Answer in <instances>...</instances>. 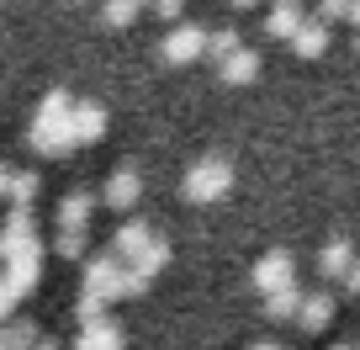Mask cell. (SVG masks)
Listing matches in <instances>:
<instances>
[{
  "instance_id": "9c48e42d",
  "label": "cell",
  "mask_w": 360,
  "mask_h": 350,
  "mask_svg": "<svg viewBox=\"0 0 360 350\" xmlns=\"http://www.w3.org/2000/svg\"><path fill=\"white\" fill-rule=\"evenodd\" d=\"M148 239H154V234H148V223H138V218H133V223H122V228H117V244H112V255L133 265V260L148 249Z\"/></svg>"
},
{
  "instance_id": "cb8c5ba5",
  "label": "cell",
  "mask_w": 360,
  "mask_h": 350,
  "mask_svg": "<svg viewBox=\"0 0 360 350\" xmlns=\"http://www.w3.org/2000/svg\"><path fill=\"white\" fill-rule=\"evenodd\" d=\"M11 181H16V170H11V165H0V196H11Z\"/></svg>"
},
{
  "instance_id": "d4e9b609",
  "label": "cell",
  "mask_w": 360,
  "mask_h": 350,
  "mask_svg": "<svg viewBox=\"0 0 360 350\" xmlns=\"http://www.w3.org/2000/svg\"><path fill=\"white\" fill-rule=\"evenodd\" d=\"M345 287H349V292H360V260H355V271L345 276Z\"/></svg>"
},
{
  "instance_id": "603a6c76",
  "label": "cell",
  "mask_w": 360,
  "mask_h": 350,
  "mask_svg": "<svg viewBox=\"0 0 360 350\" xmlns=\"http://www.w3.org/2000/svg\"><path fill=\"white\" fill-rule=\"evenodd\" d=\"M11 308H16V287H11V282H0V318L11 313Z\"/></svg>"
},
{
  "instance_id": "e0dca14e",
  "label": "cell",
  "mask_w": 360,
  "mask_h": 350,
  "mask_svg": "<svg viewBox=\"0 0 360 350\" xmlns=\"http://www.w3.org/2000/svg\"><path fill=\"white\" fill-rule=\"evenodd\" d=\"M265 313H270V318H292V313H302V292H297V287L270 292V297H265Z\"/></svg>"
},
{
  "instance_id": "484cf974",
  "label": "cell",
  "mask_w": 360,
  "mask_h": 350,
  "mask_svg": "<svg viewBox=\"0 0 360 350\" xmlns=\"http://www.w3.org/2000/svg\"><path fill=\"white\" fill-rule=\"evenodd\" d=\"M349 22H355V27H360V0H355V6H349Z\"/></svg>"
},
{
  "instance_id": "7402d4cb",
  "label": "cell",
  "mask_w": 360,
  "mask_h": 350,
  "mask_svg": "<svg viewBox=\"0 0 360 350\" xmlns=\"http://www.w3.org/2000/svg\"><path fill=\"white\" fill-rule=\"evenodd\" d=\"M148 11H154V16H165V22H180L186 0H148Z\"/></svg>"
},
{
  "instance_id": "ffe728a7",
  "label": "cell",
  "mask_w": 360,
  "mask_h": 350,
  "mask_svg": "<svg viewBox=\"0 0 360 350\" xmlns=\"http://www.w3.org/2000/svg\"><path fill=\"white\" fill-rule=\"evenodd\" d=\"M53 249L64 260H79V255H85V228H64V234L53 239Z\"/></svg>"
},
{
  "instance_id": "7c38bea8",
  "label": "cell",
  "mask_w": 360,
  "mask_h": 350,
  "mask_svg": "<svg viewBox=\"0 0 360 350\" xmlns=\"http://www.w3.org/2000/svg\"><path fill=\"white\" fill-rule=\"evenodd\" d=\"M318 271H323V276H349V271H355V249H349L345 239H334V244L318 255Z\"/></svg>"
},
{
  "instance_id": "5b68a950",
  "label": "cell",
  "mask_w": 360,
  "mask_h": 350,
  "mask_svg": "<svg viewBox=\"0 0 360 350\" xmlns=\"http://www.w3.org/2000/svg\"><path fill=\"white\" fill-rule=\"evenodd\" d=\"M255 287L259 292H281V287H292V255L286 249H270V255H259V265H255Z\"/></svg>"
},
{
  "instance_id": "ac0fdd59",
  "label": "cell",
  "mask_w": 360,
  "mask_h": 350,
  "mask_svg": "<svg viewBox=\"0 0 360 350\" xmlns=\"http://www.w3.org/2000/svg\"><path fill=\"white\" fill-rule=\"evenodd\" d=\"M165 260H169V244H165V239L154 234V239H148V249H143V255L133 260V271H138V276H143V282H148V276H154L159 265H165Z\"/></svg>"
},
{
  "instance_id": "3957f363",
  "label": "cell",
  "mask_w": 360,
  "mask_h": 350,
  "mask_svg": "<svg viewBox=\"0 0 360 350\" xmlns=\"http://www.w3.org/2000/svg\"><path fill=\"white\" fill-rule=\"evenodd\" d=\"M165 58H169V64H196V58H207V27H196V22L169 27V37H165Z\"/></svg>"
},
{
  "instance_id": "f1b7e54d",
  "label": "cell",
  "mask_w": 360,
  "mask_h": 350,
  "mask_svg": "<svg viewBox=\"0 0 360 350\" xmlns=\"http://www.w3.org/2000/svg\"><path fill=\"white\" fill-rule=\"evenodd\" d=\"M255 350H276V345H255Z\"/></svg>"
},
{
  "instance_id": "9a60e30c",
  "label": "cell",
  "mask_w": 360,
  "mask_h": 350,
  "mask_svg": "<svg viewBox=\"0 0 360 350\" xmlns=\"http://www.w3.org/2000/svg\"><path fill=\"white\" fill-rule=\"evenodd\" d=\"M297 318H302V329H323L328 318H334V297H328V292L302 297V313H297Z\"/></svg>"
},
{
  "instance_id": "f546056e",
  "label": "cell",
  "mask_w": 360,
  "mask_h": 350,
  "mask_svg": "<svg viewBox=\"0 0 360 350\" xmlns=\"http://www.w3.org/2000/svg\"><path fill=\"white\" fill-rule=\"evenodd\" d=\"M355 54H360V43H355Z\"/></svg>"
},
{
  "instance_id": "52a82bcc",
  "label": "cell",
  "mask_w": 360,
  "mask_h": 350,
  "mask_svg": "<svg viewBox=\"0 0 360 350\" xmlns=\"http://www.w3.org/2000/svg\"><path fill=\"white\" fill-rule=\"evenodd\" d=\"M69 133H75V149H79V144H96V138L106 133V106L75 101V112H69Z\"/></svg>"
},
{
  "instance_id": "ba28073f",
  "label": "cell",
  "mask_w": 360,
  "mask_h": 350,
  "mask_svg": "<svg viewBox=\"0 0 360 350\" xmlns=\"http://www.w3.org/2000/svg\"><path fill=\"white\" fill-rule=\"evenodd\" d=\"M292 48H297V54H302V58H323V54H328V22H318V16H307V22L297 27Z\"/></svg>"
},
{
  "instance_id": "30bf717a",
  "label": "cell",
  "mask_w": 360,
  "mask_h": 350,
  "mask_svg": "<svg viewBox=\"0 0 360 350\" xmlns=\"http://www.w3.org/2000/svg\"><path fill=\"white\" fill-rule=\"evenodd\" d=\"M238 48H244V32H238L233 22H228V27H217V32H207V58H212V64H228V58H233Z\"/></svg>"
},
{
  "instance_id": "d6986e66",
  "label": "cell",
  "mask_w": 360,
  "mask_h": 350,
  "mask_svg": "<svg viewBox=\"0 0 360 350\" xmlns=\"http://www.w3.org/2000/svg\"><path fill=\"white\" fill-rule=\"evenodd\" d=\"M37 186H43V175H37V170H16V181H11V207H32Z\"/></svg>"
},
{
  "instance_id": "2e32d148",
  "label": "cell",
  "mask_w": 360,
  "mask_h": 350,
  "mask_svg": "<svg viewBox=\"0 0 360 350\" xmlns=\"http://www.w3.org/2000/svg\"><path fill=\"white\" fill-rule=\"evenodd\" d=\"M138 11H148V0H106V6H101V22L106 27H127Z\"/></svg>"
},
{
  "instance_id": "4316f807",
  "label": "cell",
  "mask_w": 360,
  "mask_h": 350,
  "mask_svg": "<svg viewBox=\"0 0 360 350\" xmlns=\"http://www.w3.org/2000/svg\"><path fill=\"white\" fill-rule=\"evenodd\" d=\"M32 350H58V345H53V339H37V345H32Z\"/></svg>"
},
{
  "instance_id": "8992f818",
  "label": "cell",
  "mask_w": 360,
  "mask_h": 350,
  "mask_svg": "<svg viewBox=\"0 0 360 350\" xmlns=\"http://www.w3.org/2000/svg\"><path fill=\"white\" fill-rule=\"evenodd\" d=\"M307 16H313V11H307L302 0H270L265 32H270V37H286V43H292V37H297V27H302Z\"/></svg>"
},
{
  "instance_id": "83f0119b",
  "label": "cell",
  "mask_w": 360,
  "mask_h": 350,
  "mask_svg": "<svg viewBox=\"0 0 360 350\" xmlns=\"http://www.w3.org/2000/svg\"><path fill=\"white\" fill-rule=\"evenodd\" d=\"M233 6H259V0H233Z\"/></svg>"
},
{
  "instance_id": "5bb4252c",
  "label": "cell",
  "mask_w": 360,
  "mask_h": 350,
  "mask_svg": "<svg viewBox=\"0 0 360 350\" xmlns=\"http://www.w3.org/2000/svg\"><path fill=\"white\" fill-rule=\"evenodd\" d=\"M75 350H122V335H117V324H85V335H79Z\"/></svg>"
},
{
  "instance_id": "277c9868",
  "label": "cell",
  "mask_w": 360,
  "mask_h": 350,
  "mask_svg": "<svg viewBox=\"0 0 360 350\" xmlns=\"http://www.w3.org/2000/svg\"><path fill=\"white\" fill-rule=\"evenodd\" d=\"M138 192H143L138 170H133V165H122V170H112V175H106V186H101V202H106V207H117V213H127V207L138 202Z\"/></svg>"
},
{
  "instance_id": "4fadbf2b",
  "label": "cell",
  "mask_w": 360,
  "mask_h": 350,
  "mask_svg": "<svg viewBox=\"0 0 360 350\" xmlns=\"http://www.w3.org/2000/svg\"><path fill=\"white\" fill-rule=\"evenodd\" d=\"M90 207H96V196H90V192H69L64 202H58V223H64V228H85Z\"/></svg>"
},
{
  "instance_id": "7a4b0ae2",
  "label": "cell",
  "mask_w": 360,
  "mask_h": 350,
  "mask_svg": "<svg viewBox=\"0 0 360 350\" xmlns=\"http://www.w3.org/2000/svg\"><path fill=\"white\" fill-rule=\"evenodd\" d=\"M233 192V165H228L223 154H207L196 159L191 170H186V181H180V196L186 202H217V196Z\"/></svg>"
},
{
  "instance_id": "8fae6325",
  "label": "cell",
  "mask_w": 360,
  "mask_h": 350,
  "mask_svg": "<svg viewBox=\"0 0 360 350\" xmlns=\"http://www.w3.org/2000/svg\"><path fill=\"white\" fill-rule=\"evenodd\" d=\"M217 75H223L228 85H249V80L259 75V54H255V48H238L228 64H217Z\"/></svg>"
},
{
  "instance_id": "6da1fadb",
  "label": "cell",
  "mask_w": 360,
  "mask_h": 350,
  "mask_svg": "<svg viewBox=\"0 0 360 350\" xmlns=\"http://www.w3.org/2000/svg\"><path fill=\"white\" fill-rule=\"evenodd\" d=\"M69 112H75V96H69L64 85H53V91L43 96V106H37V117H32V149L37 154H69V149H75Z\"/></svg>"
},
{
  "instance_id": "44dd1931",
  "label": "cell",
  "mask_w": 360,
  "mask_h": 350,
  "mask_svg": "<svg viewBox=\"0 0 360 350\" xmlns=\"http://www.w3.org/2000/svg\"><path fill=\"white\" fill-rule=\"evenodd\" d=\"M349 6H355V0H318V6H313V16L334 27V22H345V16H349Z\"/></svg>"
}]
</instances>
